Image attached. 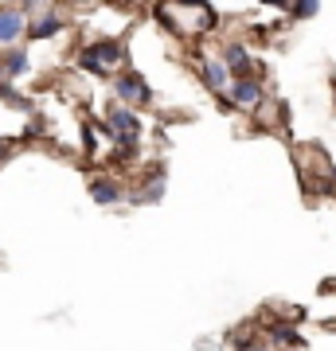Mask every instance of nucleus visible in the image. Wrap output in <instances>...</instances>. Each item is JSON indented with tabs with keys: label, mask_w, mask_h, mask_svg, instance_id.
Wrapping results in <instances>:
<instances>
[{
	"label": "nucleus",
	"mask_w": 336,
	"mask_h": 351,
	"mask_svg": "<svg viewBox=\"0 0 336 351\" xmlns=\"http://www.w3.org/2000/svg\"><path fill=\"white\" fill-rule=\"evenodd\" d=\"M27 36V8H0V47H20Z\"/></svg>",
	"instance_id": "obj_6"
},
{
	"label": "nucleus",
	"mask_w": 336,
	"mask_h": 351,
	"mask_svg": "<svg viewBox=\"0 0 336 351\" xmlns=\"http://www.w3.org/2000/svg\"><path fill=\"white\" fill-rule=\"evenodd\" d=\"M164 184H168L164 168H149V172L141 176V188L129 191V203H133V207H137V203H161L164 199Z\"/></svg>",
	"instance_id": "obj_8"
},
{
	"label": "nucleus",
	"mask_w": 336,
	"mask_h": 351,
	"mask_svg": "<svg viewBox=\"0 0 336 351\" xmlns=\"http://www.w3.org/2000/svg\"><path fill=\"white\" fill-rule=\"evenodd\" d=\"M219 63H223L227 78H247L250 71H254V55H250L247 43H227V47L219 51Z\"/></svg>",
	"instance_id": "obj_7"
},
{
	"label": "nucleus",
	"mask_w": 336,
	"mask_h": 351,
	"mask_svg": "<svg viewBox=\"0 0 336 351\" xmlns=\"http://www.w3.org/2000/svg\"><path fill=\"white\" fill-rule=\"evenodd\" d=\"M129 63V47H125V39H94L87 47H78V66L94 78H106L110 82L117 75V66Z\"/></svg>",
	"instance_id": "obj_1"
},
{
	"label": "nucleus",
	"mask_w": 336,
	"mask_h": 351,
	"mask_svg": "<svg viewBox=\"0 0 336 351\" xmlns=\"http://www.w3.org/2000/svg\"><path fill=\"white\" fill-rule=\"evenodd\" d=\"M98 125L110 133V141L117 137H141V113L125 110V106H110V110L98 117Z\"/></svg>",
	"instance_id": "obj_3"
},
{
	"label": "nucleus",
	"mask_w": 336,
	"mask_h": 351,
	"mask_svg": "<svg viewBox=\"0 0 336 351\" xmlns=\"http://www.w3.org/2000/svg\"><path fill=\"white\" fill-rule=\"evenodd\" d=\"M286 16H289V20H313V16H321V4H313V0H301V4H289Z\"/></svg>",
	"instance_id": "obj_14"
},
{
	"label": "nucleus",
	"mask_w": 336,
	"mask_h": 351,
	"mask_svg": "<svg viewBox=\"0 0 336 351\" xmlns=\"http://www.w3.org/2000/svg\"><path fill=\"white\" fill-rule=\"evenodd\" d=\"M27 66H32V59H27V47L20 43V47H8L0 51V71H4V78L12 82V78L27 75Z\"/></svg>",
	"instance_id": "obj_12"
},
{
	"label": "nucleus",
	"mask_w": 336,
	"mask_h": 351,
	"mask_svg": "<svg viewBox=\"0 0 336 351\" xmlns=\"http://www.w3.org/2000/svg\"><path fill=\"white\" fill-rule=\"evenodd\" d=\"M63 27H67V20H63V16L55 12V8H43V12L36 16V20L27 16V36H24V39H55V36L63 32Z\"/></svg>",
	"instance_id": "obj_9"
},
{
	"label": "nucleus",
	"mask_w": 336,
	"mask_h": 351,
	"mask_svg": "<svg viewBox=\"0 0 336 351\" xmlns=\"http://www.w3.org/2000/svg\"><path fill=\"white\" fill-rule=\"evenodd\" d=\"M196 351H219V343H196Z\"/></svg>",
	"instance_id": "obj_17"
},
{
	"label": "nucleus",
	"mask_w": 336,
	"mask_h": 351,
	"mask_svg": "<svg viewBox=\"0 0 336 351\" xmlns=\"http://www.w3.org/2000/svg\"><path fill=\"white\" fill-rule=\"evenodd\" d=\"M262 339H266V343H274V351H298V348H305V336L298 332L293 320H274V324H266V328H262Z\"/></svg>",
	"instance_id": "obj_5"
},
{
	"label": "nucleus",
	"mask_w": 336,
	"mask_h": 351,
	"mask_svg": "<svg viewBox=\"0 0 336 351\" xmlns=\"http://www.w3.org/2000/svg\"><path fill=\"white\" fill-rule=\"evenodd\" d=\"M333 106H336V98H333Z\"/></svg>",
	"instance_id": "obj_19"
},
{
	"label": "nucleus",
	"mask_w": 336,
	"mask_h": 351,
	"mask_svg": "<svg viewBox=\"0 0 336 351\" xmlns=\"http://www.w3.org/2000/svg\"><path fill=\"white\" fill-rule=\"evenodd\" d=\"M231 106H238V110H254L258 101H266V86H262V78L247 75V78H231Z\"/></svg>",
	"instance_id": "obj_4"
},
{
	"label": "nucleus",
	"mask_w": 336,
	"mask_h": 351,
	"mask_svg": "<svg viewBox=\"0 0 336 351\" xmlns=\"http://www.w3.org/2000/svg\"><path fill=\"white\" fill-rule=\"evenodd\" d=\"M0 101H8V106H16L20 113H32V101L20 94V90L12 86V82H0Z\"/></svg>",
	"instance_id": "obj_13"
},
{
	"label": "nucleus",
	"mask_w": 336,
	"mask_h": 351,
	"mask_svg": "<svg viewBox=\"0 0 336 351\" xmlns=\"http://www.w3.org/2000/svg\"><path fill=\"white\" fill-rule=\"evenodd\" d=\"M8 152H16V141H0V160H4Z\"/></svg>",
	"instance_id": "obj_16"
},
{
	"label": "nucleus",
	"mask_w": 336,
	"mask_h": 351,
	"mask_svg": "<svg viewBox=\"0 0 336 351\" xmlns=\"http://www.w3.org/2000/svg\"><path fill=\"white\" fill-rule=\"evenodd\" d=\"M113 86V98H117V106H125V110H145V106H153V86L149 78L141 75V71H117V75L110 78Z\"/></svg>",
	"instance_id": "obj_2"
},
{
	"label": "nucleus",
	"mask_w": 336,
	"mask_h": 351,
	"mask_svg": "<svg viewBox=\"0 0 336 351\" xmlns=\"http://www.w3.org/2000/svg\"><path fill=\"white\" fill-rule=\"evenodd\" d=\"M0 82H8V78H4V71H0Z\"/></svg>",
	"instance_id": "obj_18"
},
{
	"label": "nucleus",
	"mask_w": 336,
	"mask_h": 351,
	"mask_svg": "<svg viewBox=\"0 0 336 351\" xmlns=\"http://www.w3.org/2000/svg\"><path fill=\"white\" fill-rule=\"evenodd\" d=\"M82 149L98 152V129H94V125H82Z\"/></svg>",
	"instance_id": "obj_15"
},
{
	"label": "nucleus",
	"mask_w": 336,
	"mask_h": 351,
	"mask_svg": "<svg viewBox=\"0 0 336 351\" xmlns=\"http://www.w3.org/2000/svg\"><path fill=\"white\" fill-rule=\"evenodd\" d=\"M199 82L212 90V94H223L227 86H231V78H227V71H223V63L219 59H212V55H199Z\"/></svg>",
	"instance_id": "obj_10"
},
{
	"label": "nucleus",
	"mask_w": 336,
	"mask_h": 351,
	"mask_svg": "<svg viewBox=\"0 0 336 351\" xmlns=\"http://www.w3.org/2000/svg\"><path fill=\"white\" fill-rule=\"evenodd\" d=\"M90 199L98 203V207H117V203L125 199V191H122V184H117V180H110V176H106V180H90Z\"/></svg>",
	"instance_id": "obj_11"
}]
</instances>
